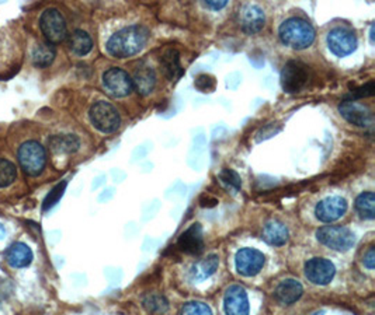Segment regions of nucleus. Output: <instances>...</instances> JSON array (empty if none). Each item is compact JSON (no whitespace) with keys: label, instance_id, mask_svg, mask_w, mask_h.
Instances as JSON below:
<instances>
[{"label":"nucleus","instance_id":"nucleus-1","mask_svg":"<svg viewBox=\"0 0 375 315\" xmlns=\"http://www.w3.org/2000/svg\"><path fill=\"white\" fill-rule=\"evenodd\" d=\"M149 37L148 29L142 26H131L117 31L107 41V52L118 59L137 55L146 45Z\"/></svg>","mask_w":375,"mask_h":315},{"label":"nucleus","instance_id":"nucleus-2","mask_svg":"<svg viewBox=\"0 0 375 315\" xmlns=\"http://www.w3.org/2000/svg\"><path fill=\"white\" fill-rule=\"evenodd\" d=\"M280 38L293 49H305L315 40L314 27L303 19L293 17L286 20L280 27Z\"/></svg>","mask_w":375,"mask_h":315},{"label":"nucleus","instance_id":"nucleus-3","mask_svg":"<svg viewBox=\"0 0 375 315\" xmlns=\"http://www.w3.org/2000/svg\"><path fill=\"white\" fill-rule=\"evenodd\" d=\"M19 163L23 171L30 177H38L47 164L45 149L34 140H29L23 143L17 153Z\"/></svg>","mask_w":375,"mask_h":315},{"label":"nucleus","instance_id":"nucleus-4","mask_svg":"<svg viewBox=\"0 0 375 315\" xmlns=\"http://www.w3.org/2000/svg\"><path fill=\"white\" fill-rule=\"evenodd\" d=\"M316 239L325 247L340 252L349 251L355 243L353 232L343 226H325L316 232Z\"/></svg>","mask_w":375,"mask_h":315},{"label":"nucleus","instance_id":"nucleus-5","mask_svg":"<svg viewBox=\"0 0 375 315\" xmlns=\"http://www.w3.org/2000/svg\"><path fill=\"white\" fill-rule=\"evenodd\" d=\"M90 121L93 127L103 134L116 132L121 124L118 111L110 102H106V101H98L90 108Z\"/></svg>","mask_w":375,"mask_h":315},{"label":"nucleus","instance_id":"nucleus-6","mask_svg":"<svg viewBox=\"0 0 375 315\" xmlns=\"http://www.w3.org/2000/svg\"><path fill=\"white\" fill-rule=\"evenodd\" d=\"M309 81V67L298 60H290L281 72V86L286 92H300Z\"/></svg>","mask_w":375,"mask_h":315},{"label":"nucleus","instance_id":"nucleus-7","mask_svg":"<svg viewBox=\"0 0 375 315\" xmlns=\"http://www.w3.org/2000/svg\"><path fill=\"white\" fill-rule=\"evenodd\" d=\"M40 27L48 44L51 45L62 42L68 35L65 19L56 9H47L41 15Z\"/></svg>","mask_w":375,"mask_h":315},{"label":"nucleus","instance_id":"nucleus-8","mask_svg":"<svg viewBox=\"0 0 375 315\" xmlns=\"http://www.w3.org/2000/svg\"><path fill=\"white\" fill-rule=\"evenodd\" d=\"M339 113L347 122L355 127L368 128L374 124L372 111L367 107V105L360 104L357 101H351V99L343 101L339 105Z\"/></svg>","mask_w":375,"mask_h":315},{"label":"nucleus","instance_id":"nucleus-9","mask_svg":"<svg viewBox=\"0 0 375 315\" xmlns=\"http://www.w3.org/2000/svg\"><path fill=\"white\" fill-rule=\"evenodd\" d=\"M266 258L263 252L254 248H242L236 252L235 265L239 275L252 277L256 276L264 266Z\"/></svg>","mask_w":375,"mask_h":315},{"label":"nucleus","instance_id":"nucleus-10","mask_svg":"<svg viewBox=\"0 0 375 315\" xmlns=\"http://www.w3.org/2000/svg\"><path fill=\"white\" fill-rule=\"evenodd\" d=\"M328 47L339 58H344L353 54L357 48V38L353 31L337 27L328 35Z\"/></svg>","mask_w":375,"mask_h":315},{"label":"nucleus","instance_id":"nucleus-11","mask_svg":"<svg viewBox=\"0 0 375 315\" xmlns=\"http://www.w3.org/2000/svg\"><path fill=\"white\" fill-rule=\"evenodd\" d=\"M103 84L109 94L117 98L125 97L132 91V80L130 74L120 67L109 69L103 76Z\"/></svg>","mask_w":375,"mask_h":315},{"label":"nucleus","instance_id":"nucleus-12","mask_svg":"<svg viewBox=\"0 0 375 315\" xmlns=\"http://www.w3.org/2000/svg\"><path fill=\"white\" fill-rule=\"evenodd\" d=\"M347 212V202L342 196H329L321 200L315 207L316 218L323 223L339 220Z\"/></svg>","mask_w":375,"mask_h":315},{"label":"nucleus","instance_id":"nucleus-13","mask_svg":"<svg viewBox=\"0 0 375 315\" xmlns=\"http://www.w3.org/2000/svg\"><path fill=\"white\" fill-rule=\"evenodd\" d=\"M336 268L326 258H312L305 265V276L314 284L325 286L335 277Z\"/></svg>","mask_w":375,"mask_h":315},{"label":"nucleus","instance_id":"nucleus-14","mask_svg":"<svg viewBox=\"0 0 375 315\" xmlns=\"http://www.w3.org/2000/svg\"><path fill=\"white\" fill-rule=\"evenodd\" d=\"M224 309L227 315H249V298L242 286L234 284L227 289L224 296Z\"/></svg>","mask_w":375,"mask_h":315},{"label":"nucleus","instance_id":"nucleus-15","mask_svg":"<svg viewBox=\"0 0 375 315\" xmlns=\"http://www.w3.org/2000/svg\"><path fill=\"white\" fill-rule=\"evenodd\" d=\"M177 247L184 254L199 255L204 248V237H203L201 225L194 223L185 232H183L177 240Z\"/></svg>","mask_w":375,"mask_h":315},{"label":"nucleus","instance_id":"nucleus-16","mask_svg":"<svg viewBox=\"0 0 375 315\" xmlns=\"http://www.w3.org/2000/svg\"><path fill=\"white\" fill-rule=\"evenodd\" d=\"M264 13L256 5H245L239 12V23L246 34H256L264 27Z\"/></svg>","mask_w":375,"mask_h":315},{"label":"nucleus","instance_id":"nucleus-17","mask_svg":"<svg viewBox=\"0 0 375 315\" xmlns=\"http://www.w3.org/2000/svg\"><path fill=\"white\" fill-rule=\"evenodd\" d=\"M303 293H304V287L298 280L286 279L277 286L274 296H275L278 302L284 304V305H290V304H294L296 301H298L301 298Z\"/></svg>","mask_w":375,"mask_h":315},{"label":"nucleus","instance_id":"nucleus-18","mask_svg":"<svg viewBox=\"0 0 375 315\" xmlns=\"http://www.w3.org/2000/svg\"><path fill=\"white\" fill-rule=\"evenodd\" d=\"M131 80H132V88H135L137 92L141 95L151 94L156 84L155 72L151 66H146V65L138 66Z\"/></svg>","mask_w":375,"mask_h":315},{"label":"nucleus","instance_id":"nucleus-19","mask_svg":"<svg viewBox=\"0 0 375 315\" xmlns=\"http://www.w3.org/2000/svg\"><path fill=\"white\" fill-rule=\"evenodd\" d=\"M263 240L274 247H281L289 241V229L278 220H270L263 227Z\"/></svg>","mask_w":375,"mask_h":315},{"label":"nucleus","instance_id":"nucleus-20","mask_svg":"<svg viewBox=\"0 0 375 315\" xmlns=\"http://www.w3.org/2000/svg\"><path fill=\"white\" fill-rule=\"evenodd\" d=\"M6 261L12 268H26L33 262V251L27 244L16 243L8 250Z\"/></svg>","mask_w":375,"mask_h":315},{"label":"nucleus","instance_id":"nucleus-21","mask_svg":"<svg viewBox=\"0 0 375 315\" xmlns=\"http://www.w3.org/2000/svg\"><path fill=\"white\" fill-rule=\"evenodd\" d=\"M160 67L169 80L174 81L180 79L183 74V67L180 65L178 52L176 49H167L160 58Z\"/></svg>","mask_w":375,"mask_h":315},{"label":"nucleus","instance_id":"nucleus-22","mask_svg":"<svg viewBox=\"0 0 375 315\" xmlns=\"http://www.w3.org/2000/svg\"><path fill=\"white\" fill-rule=\"evenodd\" d=\"M48 146L54 153L70 154L77 152L80 140L75 135H56L48 140Z\"/></svg>","mask_w":375,"mask_h":315},{"label":"nucleus","instance_id":"nucleus-23","mask_svg":"<svg viewBox=\"0 0 375 315\" xmlns=\"http://www.w3.org/2000/svg\"><path fill=\"white\" fill-rule=\"evenodd\" d=\"M220 265V258L215 254L208 255L207 258L201 259L200 262H197L193 268H192V277L194 280H206L210 276H213L215 273V270L218 269Z\"/></svg>","mask_w":375,"mask_h":315},{"label":"nucleus","instance_id":"nucleus-24","mask_svg":"<svg viewBox=\"0 0 375 315\" xmlns=\"http://www.w3.org/2000/svg\"><path fill=\"white\" fill-rule=\"evenodd\" d=\"M69 48L72 49L73 54L77 56H84L87 55L91 48H93V41L90 35L83 31V30H76L70 37H69Z\"/></svg>","mask_w":375,"mask_h":315},{"label":"nucleus","instance_id":"nucleus-25","mask_svg":"<svg viewBox=\"0 0 375 315\" xmlns=\"http://www.w3.org/2000/svg\"><path fill=\"white\" fill-rule=\"evenodd\" d=\"M33 63L38 67L49 66L55 59V48L51 44H37L31 52Z\"/></svg>","mask_w":375,"mask_h":315},{"label":"nucleus","instance_id":"nucleus-26","mask_svg":"<svg viewBox=\"0 0 375 315\" xmlns=\"http://www.w3.org/2000/svg\"><path fill=\"white\" fill-rule=\"evenodd\" d=\"M355 209L361 218L372 220L375 218V195L374 192H362L355 199Z\"/></svg>","mask_w":375,"mask_h":315},{"label":"nucleus","instance_id":"nucleus-27","mask_svg":"<svg viewBox=\"0 0 375 315\" xmlns=\"http://www.w3.org/2000/svg\"><path fill=\"white\" fill-rule=\"evenodd\" d=\"M142 305L149 314H156V315L164 314L167 311V308H169L167 300L162 294H156V293L145 296V298L142 301Z\"/></svg>","mask_w":375,"mask_h":315},{"label":"nucleus","instance_id":"nucleus-28","mask_svg":"<svg viewBox=\"0 0 375 315\" xmlns=\"http://www.w3.org/2000/svg\"><path fill=\"white\" fill-rule=\"evenodd\" d=\"M17 178V168L16 165L6 160L0 159V188L10 186Z\"/></svg>","mask_w":375,"mask_h":315},{"label":"nucleus","instance_id":"nucleus-29","mask_svg":"<svg viewBox=\"0 0 375 315\" xmlns=\"http://www.w3.org/2000/svg\"><path fill=\"white\" fill-rule=\"evenodd\" d=\"M180 315H214L210 305L201 301H190L183 305Z\"/></svg>","mask_w":375,"mask_h":315},{"label":"nucleus","instance_id":"nucleus-30","mask_svg":"<svg viewBox=\"0 0 375 315\" xmlns=\"http://www.w3.org/2000/svg\"><path fill=\"white\" fill-rule=\"evenodd\" d=\"M220 179L228 189H232L234 192L239 191L242 186V179H240L239 174L231 168H224L220 172Z\"/></svg>","mask_w":375,"mask_h":315},{"label":"nucleus","instance_id":"nucleus-31","mask_svg":"<svg viewBox=\"0 0 375 315\" xmlns=\"http://www.w3.org/2000/svg\"><path fill=\"white\" fill-rule=\"evenodd\" d=\"M66 185H68V182L66 181H62V182H59L56 186H54L52 189H51V192L47 195V197L44 199V204H43V210H49L51 207H54L58 202H59V199L62 197V195H63V192H65V189H66Z\"/></svg>","mask_w":375,"mask_h":315},{"label":"nucleus","instance_id":"nucleus-32","mask_svg":"<svg viewBox=\"0 0 375 315\" xmlns=\"http://www.w3.org/2000/svg\"><path fill=\"white\" fill-rule=\"evenodd\" d=\"M194 86L201 92H213L215 90V87H217V80H215L214 76L203 73V74L196 77Z\"/></svg>","mask_w":375,"mask_h":315},{"label":"nucleus","instance_id":"nucleus-33","mask_svg":"<svg viewBox=\"0 0 375 315\" xmlns=\"http://www.w3.org/2000/svg\"><path fill=\"white\" fill-rule=\"evenodd\" d=\"M374 81L369 80L367 84L355 88L354 91H351V98H365V97H371L374 94Z\"/></svg>","mask_w":375,"mask_h":315},{"label":"nucleus","instance_id":"nucleus-34","mask_svg":"<svg viewBox=\"0 0 375 315\" xmlns=\"http://www.w3.org/2000/svg\"><path fill=\"white\" fill-rule=\"evenodd\" d=\"M362 264L367 269L372 270L375 268V250L374 247H369V250L367 251V254L364 255V259H362Z\"/></svg>","mask_w":375,"mask_h":315},{"label":"nucleus","instance_id":"nucleus-35","mask_svg":"<svg viewBox=\"0 0 375 315\" xmlns=\"http://www.w3.org/2000/svg\"><path fill=\"white\" fill-rule=\"evenodd\" d=\"M227 5H228L227 0H220V2H217V0H210V2H206V6H208L210 9H214V10H221Z\"/></svg>","mask_w":375,"mask_h":315},{"label":"nucleus","instance_id":"nucleus-36","mask_svg":"<svg viewBox=\"0 0 375 315\" xmlns=\"http://www.w3.org/2000/svg\"><path fill=\"white\" fill-rule=\"evenodd\" d=\"M217 203H218V200H217L215 197L208 196V195H203V196L200 197V204H201L203 207H213V206H215Z\"/></svg>","mask_w":375,"mask_h":315},{"label":"nucleus","instance_id":"nucleus-37","mask_svg":"<svg viewBox=\"0 0 375 315\" xmlns=\"http://www.w3.org/2000/svg\"><path fill=\"white\" fill-rule=\"evenodd\" d=\"M6 237V230L3 227V225H0V240H3Z\"/></svg>","mask_w":375,"mask_h":315},{"label":"nucleus","instance_id":"nucleus-38","mask_svg":"<svg viewBox=\"0 0 375 315\" xmlns=\"http://www.w3.org/2000/svg\"><path fill=\"white\" fill-rule=\"evenodd\" d=\"M369 38H371V42H374V26L371 27V33H369Z\"/></svg>","mask_w":375,"mask_h":315}]
</instances>
